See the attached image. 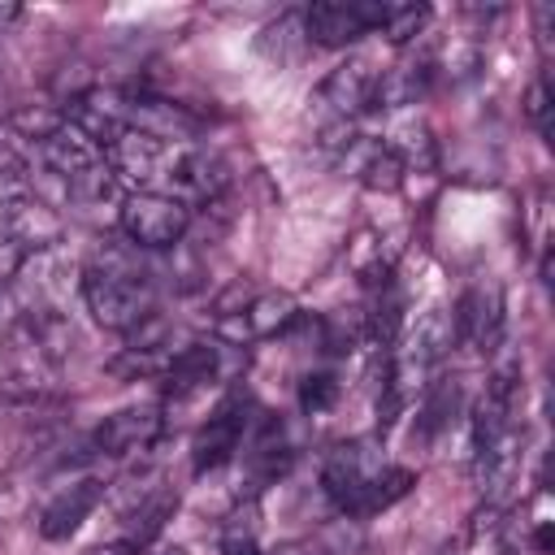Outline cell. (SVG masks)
<instances>
[{
  "mask_svg": "<svg viewBox=\"0 0 555 555\" xmlns=\"http://www.w3.org/2000/svg\"><path fill=\"white\" fill-rule=\"evenodd\" d=\"M91 555H139V551L121 542V546H100V551H91Z\"/></svg>",
  "mask_w": 555,
  "mask_h": 555,
  "instance_id": "4316f807",
  "label": "cell"
},
{
  "mask_svg": "<svg viewBox=\"0 0 555 555\" xmlns=\"http://www.w3.org/2000/svg\"><path fill=\"white\" fill-rule=\"evenodd\" d=\"M17 17H22V9H17V4H0V30H4L9 22H17Z\"/></svg>",
  "mask_w": 555,
  "mask_h": 555,
  "instance_id": "484cf974",
  "label": "cell"
},
{
  "mask_svg": "<svg viewBox=\"0 0 555 555\" xmlns=\"http://www.w3.org/2000/svg\"><path fill=\"white\" fill-rule=\"evenodd\" d=\"M65 121L78 126L104 152L121 130H130V95H121L113 87H91V91H82V95L69 100Z\"/></svg>",
  "mask_w": 555,
  "mask_h": 555,
  "instance_id": "30bf717a",
  "label": "cell"
},
{
  "mask_svg": "<svg viewBox=\"0 0 555 555\" xmlns=\"http://www.w3.org/2000/svg\"><path fill=\"white\" fill-rule=\"evenodd\" d=\"M121 234L139 251H169L191 230V208L165 191H130L121 195Z\"/></svg>",
  "mask_w": 555,
  "mask_h": 555,
  "instance_id": "7a4b0ae2",
  "label": "cell"
},
{
  "mask_svg": "<svg viewBox=\"0 0 555 555\" xmlns=\"http://www.w3.org/2000/svg\"><path fill=\"white\" fill-rule=\"evenodd\" d=\"M221 555H264L256 499H247L243 507H234V512L225 516V525H221Z\"/></svg>",
  "mask_w": 555,
  "mask_h": 555,
  "instance_id": "ffe728a7",
  "label": "cell"
},
{
  "mask_svg": "<svg viewBox=\"0 0 555 555\" xmlns=\"http://www.w3.org/2000/svg\"><path fill=\"white\" fill-rule=\"evenodd\" d=\"M169 156H173V143L147 134V130H121L108 147H104V165L108 173L130 186V191H160L165 182V169H169Z\"/></svg>",
  "mask_w": 555,
  "mask_h": 555,
  "instance_id": "5b68a950",
  "label": "cell"
},
{
  "mask_svg": "<svg viewBox=\"0 0 555 555\" xmlns=\"http://www.w3.org/2000/svg\"><path fill=\"white\" fill-rule=\"evenodd\" d=\"M438 78V61L429 52L421 56H399L386 74H377V91H373V104H386V108H412L429 95Z\"/></svg>",
  "mask_w": 555,
  "mask_h": 555,
  "instance_id": "9a60e30c",
  "label": "cell"
},
{
  "mask_svg": "<svg viewBox=\"0 0 555 555\" xmlns=\"http://www.w3.org/2000/svg\"><path fill=\"white\" fill-rule=\"evenodd\" d=\"M451 325H455V343L490 356L499 351L503 343V325H507V312H503V286L499 282H477L468 286L455 308H451Z\"/></svg>",
  "mask_w": 555,
  "mask_h": 555,
  "instance_id": "52a82bcc",
  "label": "cell"
},
{
  "mask_svg": "<svg viewBox=\"0 0 555 555\" xmlns=\"http://www.w3.org/2000/svg\"><path fill=\"white\" fill-rule=\"evenodd\" d=\"M425 22H429V9H425V4H386L382 35H386L395 48H403V43H412V39L425 30Z\"/></svg>",
  "mask_w": 555,
  "mask_h": 555,
  "instance_id": "603a6c76",
  "label": "cell"
},
{
  "mask_svg": "<svg viewBox=\"0 0 555 555\" xmlns=\"http://www.w3.org/2000/svg\"><path fill=\"white\" fill-rule=\"evenodd\" d=\"M238 321H243L247 343L273 338V334H282V330H291V325L299 321V304H295L286 291H256V295L238 308Z\"/></svg>",
  "mask_w": 555,
  "mask_h": 555,
  "instance_id": "ac0fdd59",
  "label": "cell"
},
{
  "mask_svg": "<svg viewBox=\"0 0 555 555\" xmlns=\"http://www.w3.org/2000/svg\"><path fill=\"white\" fill-rule=\"evenodd\" d=\"M286 555H321V551H286Z\"/></svg>",
  "mask_w": 555,
  "mask_h": 555,
  "instance_id": "83f0119b",
  "label": "cell"
},
{
  "mask_svg": "<svg viewBox=\"0 0 555 555\" xmlns=\"http://www.w3.org/2000/svg\"><path fill=\"white\" fill-rule=\"evenodd\" d=\"M247 429H251V403H247V395L230 390V395L208 412V421L199 425V434H195V442H191V468H195V477L225 468V464L243 451Z\"/></svg>",
  "mask_w": 555,
  "mask_h": 555,
  "instance_id": "277c9868",
  "label": "cell"
},
{
  "mask_svg": "<svg viewBox=\"0 0 555 555\" xmlns=\"http://www.w3.org/2000/svg\"><path fill=\"white\" fill-rule=\"evenodd\" d=\"M78 291H82V304H87L91 321L104 325V330H117V334L139 330L152 317V304H156L152 278L139 269V260H130L121 251H108L95 264H87L82 278H78Z\"/></svg>",
  "mask_w": 555,
  "mask_h": 555,
  "instance_id": "6da1fadb",
  "label": "cell"
},
{
  "mask_svg": "<svg viewBox=\"0 0 555 555\" xmlns=\"http://www.w3.org/2000/svg\"><path fill=\"white\" fill-rule=\"evenodd\" d=\"M412 473L408 468H395V464H382L377 468V477L369 481V490H364V499H360V507H356V516H377V512H386V507H395L408 490H412Z\"/></svg>",
  "mask_w": 555,
  "mask_h": 555,
  "instance_id": "7402d4cb",
  "label": "cell"
},
{
  "mask_svg": "<svg viewBox=\"0 0 555 555\" xmlns=\"http://www.w3.org/2000/svg\"><path fill=\"white\" fill-rule=\"evenodd\" d=\"M520 442H525V434L512 425L494 442L477 447V486H481L486 499H499L516 481V473H520Z\"/></svg>",
  "mask_w": 555,
  "mask_h": 555,
  "instance_id": "e0dca14e",
  "label": "cell"
},
{
  "mask_svg": "<svg viewBox=\"0 0 555 555\" xmlns=\"http://www.w3.org/2000/svg\"><path fill=\"white\" fill-rule=\"evenodd\" d=\"M104 494H108V481H104L100 473L74 477L69 486H61V490L43 503V512H39V538H43V542H65V538H74V533L82 529V520L104 503Z\"/></svg>",
  "mask_w": 555,
  "mask_h": 555,
  "instance_id": "ba28073f",
  "label": "cell"
},
{
  "mask_svg": "<svg viewBox=\"0 0 555 555\" xmlns=\"http://www.w3.org/2000/svg\"><path fill=\"white\" fill-rule=\"evenodd\" d=\"M35 156H39L43 169L56 173L61 182H74V178H82V173H91V169L104 165V152H100L78 126H69V121H61V126L35 147Z\"/></svg>",
  "mask_w": 555,
  "mask_h": 555,
  "instance_id": "5bb4252c",
  "label": "cell"
},
{
  "mask_svg": "<svg viewBox=\"0 0 555 555\" xmlns=\"http://www.w3.org/2000/svg\"><path fill=\"white\" fill-rule=\"evenodd\" d=\"M455 412H460V382L455 377H429V386L421 390V408H416L421 438H434Z\"/></svg>",
  "mask_w": 555,
  "mask_h": 555,
  "instance_id": "d6986e66",
  "label": "cell"
},
{
  "mask_svg": "<svg viewBox=\"0 0 555 555\" xmlns=\"http://www.w3.org/2000/svg\"><path fill=\"white\" fill-rule=\"evenodd\" d=\"M338 395H343V382H338L330 369H317V373H308V377L299 382V408H304L308 416L330 412V408L338 403Z\"/></svg>",
  "mask_w": 555,
  "mask_h": 555,
  "instance_id": "cb8c5ba5",
  "label": "cell"
},
{
  "mask_svg": "<svg viewBox=\"0 0 555 555\" xmlns=\"http://www.w3.org/2000/svg\"><path fill=\"white\" fill-rule=\"evenodd\" d=\"M225 186H230V165L221 152L199 147V143H173V156H169V169L160 182L165 195L195 208V204H217L225 195Z\"/></svg>",
  "mask_w": 555,
  "mask_h": 555,
  "instance_id": "3957f363",
  "label": "cell"
},
{
  "mask_svg": "<svg viewBox=\"0 0 555 555\" xmlns=\"http://www.w3.org/2000/svg\"><path fill=\"white\" fill-rule=\"evenodd\" d=\"M373 91H377V69H369V61H347V65L330 69V78L317 91V104L338 126H347L356 113H364L373 104Z\"/></svg>",
  "mask_w": 555,
  "mask_h": 555,
  "instance_id": "7c38bea8",
  "label": "cell"
},
{
  "mask_svg": "<svg viewBox=\"0 0 555 555\" xmlns=\"http://www.w3.org/2000/svg\"><path fill=\"white\" fill-rule=\"evenodd\" d=\"M377 468H382V464L373 460L369 442H343V447H334V451L325 455V464H321V486H325V494L334 499L338 512L356 516V507H360L369 481L377 477Z\"/></svg>",
  "mask_w": 555,
  "mask_h": 555,
  "instance_id": "9c48e42d",
  "label": "cell"
},
{
  "mask_svg": "<svg viewBox=\"0 0 555 555\" xmlns=\"http://www.w3.org/2000/svg\"><path fill=\"white\" fill-rule=\"evenodd\" d=\"M160 429H165L160 408H156V403H134V408H117L113 416H104L91 442H95L100 455L121 460V455L147 451V447L160 438Z\"/></svg>",
  "mask_w": 555,
  "mask_h": 555,
  "instance_id": "8fae6325",
  "label": "cell"
},
{
  "mask_svg": "<svg viewBox=\"0 0 555 555\" xmlns=\"http://www.w3.org/2000/svg\"><path fill=\"white\" fill-rule=\"evenodd\" d=\"M308 43V30H304V13H282L278 22H269L264 30H260V52L269 56V61H278V65H286V61H295L299 56V48Z\"/></svg>",
  "mask_w": 555,
  "mask_h": 555,
  "instance_id": "44dd1931",
  "label": "cell"
},
{
  "mask_svg": "<svg viewBox=\"0 0 555 555\" xmlns=\"http://www.w3.org/2000/svg\"><path fill=\"white\" fill-rule=\"evenodd\" d=\"M382 22H386V4L377 0H317L312 9H304L308 43L321 48H347L360 35L382 30Z\"/></svg>",
  "mask_w": 555,
  "mask_h": 555,
  "instance_id": "8992f818",
  "label": "cell"
},
{
  "mask_svg": "<svg viewBox=\"0 0 555 555\" xmlns=\"http://www.w3.org/2000/svg\"><path fill=\"white\" fill-rule=\"evenodd\" d=\"M225 351L230 347H221L217 338L212 343H186V347H178V356L165 369V390L173 399H186L195 390L217 386L225 377Z\"/></svg>",
  "mask_w": 555,
  "mask_h": 555,
  "instance_id": "4fadbf2b",
  "label": "cell"
},
{
  "mask_svg": "<svg viewBox=\"0 0 555 555\" xmlns=\"http://www.w3.org/2000/svg\"><path fill=\"white\" fill-rule=\"evenodd\" d=\"M525 117H529L542 134H551V95H546V78H533V87H529V95H525Z\"/></svg>",
  "mask_w": 555,
  "mask_h": 555,
  "instance_id": "d4e9b609",
  "label": "cell"
},
{
  "mask_svg": "<svg viewBox=\"0 0 555 555\" xmlns=\"http://www.w3.org/2000/svg\"><path fill=\"white\" fill-rule=\"evenodd\" d=\"M173 512H178V490L173 486H165V481L143 486L130 499V507H126V546H134V551L152 546L165 533V525H169Z\"/></svg>",
  "mask_w": 555,
  "mask_h": 555,
  "instance_id": "2e32d148",
  "label": "cell"
}]
</instances>
